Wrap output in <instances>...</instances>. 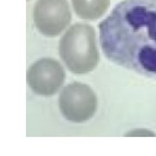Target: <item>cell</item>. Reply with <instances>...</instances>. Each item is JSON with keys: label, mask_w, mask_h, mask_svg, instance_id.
<instances>
[{"label": "cell", "mask_w": 156, "mask_h": 156, "mask_svg": "<svg viewBox=\"0 0 156 156\" xmlns=\"http://www.w3.org/2000/svg\"><path fill=\"white\" fill-rule=\"evenodd\" d=\"M59 108L68 121L80 123L89 120L97 108V98L87 84L72 83L64 87L59 95Z\"/></svg>", "instance_id": "obj_3"}, {"label": "cell", "mask_w": 156, "mask_h": 156, "mask_svg": "<svg viewBox=\"0 0 156 156\" xmlns=\"http://www.w3.org/2000/svg\"><path fill=\"white\" fill-rule=\"evenodd\" d=\"M78 17L88 21H95L104 15L110 5V0H71Z\"/></svg>", "instance_id": "obj_6"}, {"label": "cell", "mask_w": 156, "mask_h": 156, "mask_svg": "<svg viewBox=\"0 0 156 156\" xmlns=\"http://www.w3.org/2000/svg\"><path fill=\"white\" fill-rule=\"evenodd\" d=\"M59 54L69 71L83 75L92 71L100 60L95 31L87 23H77L62 36Z\"/></svg>", "instance_id": "obj_2"}, {"label": "cell", "mask_w": 156, "mask_h": 156, "mask_svg": "<svg viewBox=\"0 0 156 156\" xmlns=\"http://www.w3.org/2000/svg\"><path fill=\"white\" fill-rule=\"evenodd\" d=\"M107 58L156 79V0H123L99 25Z\"/></svg>", "instance_id": "obj_1"}, {"label": "cell", "mask_w": 156, "mask_h": 156, "mask_svg": "<svg viewBox=\"0 0 156 156\" xmlns=\"http://www.w3.org/2000/svg\"><path fill=\"white\" fill-rule=\"evenodd\" d=\"M65 71L61 63L51 58H42L33 63L27 73L31 90L42 96H51L61 89Z\"/></svg>", "instance_id": "obj_5"}, {"label": "cell", "mask_w": 156, "mask_h": 156, "mask_svg": "<svg viewBox=\"0 0 156 156\" xmlns=\"http://www.w3.org/2000/svg\"><path fill=\"white\" fill-rule=\"evenodd\" d=\"M33 18L39 32L53 37L60 35L69 24L71 11L67 0H37Z\"/></svg>", "instance_id": "obj_4"}, {"label": "cell", "mask_w": 156, "mask_h": 156, "mask_svg": "<svg viewBox=\"0 0 156 156\" xmlns=\"http://www.w3.org/2000/svg\"><path fill=\"white\" fill-rule=\"evenodd\" d=\"M156 134L149 130L145 129H136L134 131H130L128 134H126V136H135V137H149V136H155Z\"/></svg>", "instance_id": "obj_7"}]
</instances>
